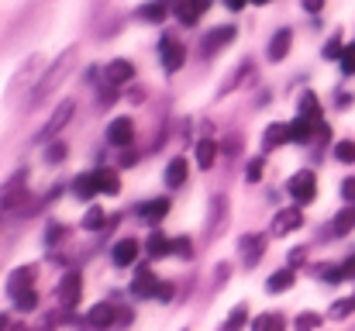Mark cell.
Returning <instances> with one entry per match:
<instances>
[{"instance_id":"42","label":"cell","mask_w":355,"mask_h":331,"mask_svg":"<svg viewBox=\"0 0 355 331\" xmlns=\"http://www.w3.org/2000/svg\"><path fill=\"white\" fill-rule=\"evenodd\" d=\"M321 273H324L328 283H342V280H345V266H342V262H338V266H324Z\"/></svg>"},{"instance_id":"6","label":"cell","mask_w":355,"mask_h":331,"mask_svg":"<svg viewBox=\"0 0 355 331\" xmlns=\"http://www.w3.org/2000/svg\"><path fill=\"white\" fill-rule=\"evenodd\" d=\"M24 183H28V169H17L3 187H0V207H14L24 197Z\"/></svg>"},{"instance_id":"47","label":"cell","mask_w":355,"mask_h":331,"mask_svg":"<svg viewBox=\"0 0 355 331\" xmlns=\"http://www.w3.org/2000/svg\"><path fill=\"white\" fill-rule=\"evenodd\" d=\"M342 266H345V280H355V255L352 259H345Z\"/></svg>"},{"instance_id":"4","label":"cell","mask_w":355,"mask_h":331,"mask_svg":"<svg viewBox=\"0 0 355 331\" xmlns=\"http://www.w3.org/2000/svg\"><path fill=\"white\" fill-rule=\"evenodd\" d=\"M80 300H83V276H80L76 269H69V273L59 280V304H62L66 311H73V307H80Z\"/></svg>"},{"instance_id":"45","label":"cell","mask_w":355,"mask_h":331,"mask_svg":"<svg viewBox=\"0 0 355 331\" xmlns=\"http://www.w3.org/2000/svg\"><path fill=\"white\" fill-rule=\"evenodd\" d=\"M173 297H176V287H173V283H159L155 300H162V304H166V300H173Z\"/></svg>"},{"instance_id":"15","label":"cell","mask_w":355,"mask_h":331,"mask_svg":"<svg viewBox=\"0 0 355 331\" xmlns=\"http://www.w3.org/2000/svg\"><path fill=\"white\" fill-rule=\"evenodd\" d=\"M138 214H141V221L145 224H159V221H166V214H169V197H155V201H145L141 207H138Z\"/></svg>"},{"instance_id":"24","label":"cell","mask_w":355,"mask_h":331,"mask_svg":"<svg viewBox=\"0 0 355 331\" xmlns=\"http://www.w3.org/2000/svg\"><path fill=\"white\" fill-rule=\"evenodd\" d=\"M162 180H166V187H169V190L183 187V183H187V159H173V162L166 166Z\"/></svg>"},{"instance_id":"40","label":"cell","mask_w":355,"mask_h":331,"mask_svg":"<svg viewBox=\"0 0 355 331\" xmlns=\"http://www.w3.org/2000/svg\"><path fill=\"white\" fill-rule=\"evenodd\" d=\"M173 248H176V255H180V259H190V255H193V241H190L187 235H180V238L173 241Z\"/></svg>"},{"instance_id":"23","label":"cell","mask_w":355,"mask_h":331,"mask_svg":"<svg viewBox=\"0 0 355 331\" xmlns=\"http://www.w3.org/2000/svg\"><path fill=\"white\" fill-rule=\"evenodd\" d=\"M293 283H297V273H293V269H276V273L266 280V290H269V294H286Z\"/></svg>"},{"instance_id":"13","label":"cell","mask_w":355,"mask_h":331,"mask_svg":"<svg viewBox=\"0 0 355 331\" xmlns=\"http://www.w3.org/2000/svg\"><path fill=\"white\" fill-rule=\"evenodd\" d=\"M183 56H187V49L180 45V42H162V69L173 76V73H180L183 69Z\"/></svg>"},{"instance_id":"1","label":"cell","mask_w":355,"mask_h":331,"mask_svg":"<svg viewBox=\"0 0 355 331\" xmlns=\"http://www.w3.org/2000/svg\"><path fill=\"white\" fill-rule=\"evenodd\" d=\"M73 66H76V49H66L59 59H52L45 69H42V76H38V83H35V90L28 94V108H38V104H45L59 87H62V80L73 73Z\"/></svg>"},{"instance_id":"8","label":"cell","mask_w":355,"mask_h":331,"mask_svg":"<svg viewBox=\"0 0 355 331\" xmlns=\"http://www.w3.org/2000/svg\"><path fill=\"white\" fill-rule=\"evenodd\" d=\"M235 38H238L235 24H221V28H214V31H207V35H204V52H207V56H214L218 49L232 45Z\"/></svg>"},{"instance_id":"36","label":"cell","mask_w":355,"mask_h":331,"mask_svg":"<svg viewBox=\"0 0 355 331\" xmlns=\"http://www.w3.org/2000/svg\"><path fill=\"white\" fill-rule=\"evenodd\" d=\"M338 66H342V73H345V76H355V42L352 45H345V52H342Z\"/></svg>"},{"instance_id":"26","label":"cell","mask_w":355,"mask_h":331,"mask_svg":"<svg viewBox=\"0 0 355 331\" xmlns=\"http://www.w3.org/2000/svg\"><path fill=\"white\" fill-rule=\"evenodd\" d=\"M169 248H173V241H169L162 231H152V235H148V241H145V252H148L152 259H162V255H169Z\"/></svg>"},{"instance_id":"9","label":"cell","mask_w":355,"mask_h":331,"mask_svg":"<svg viewBox=\"0 0 355 331\" xmlns=\"http://www.w3.org/2000/svg\"><path fill=\"white\" fill-rule=\"evenodd\" d=\"M35 276H38V269H35V266H17V269L10 273V280H7V294H10V297H17V294L31 290V287H35Z\"/></svg>"},{"instance_id":"43","label":"cell","mask_w":355,"mask_h":331,"mask_svg":"<svg viewBox=\"0 0 355 331\" xmlns=\"http://www.w3.org/2000/svg\"><path fill=\"white\" fill-rule=\"evenodd\" d=\"M262 166H266L262 159L248 162V169H245V180H248V183H259V180H262Z\"/></svg>"},{"instance_id":"32","label":"cell","mask_w":355,"mask_h":331,"mask_svg":"<svg viewBox=\"0 0 355 331\" xmlns=\"http://www.w3.org/2000/svg\"><path fill=\"white\" fill-rule=\"evenodd\" d=\"M14 304H17V311H24V314H28V311H35V307H38V290L31 287V290L17 294V297H14Z\"/></svg>"},{"instance_id":"18","label":"cell","mask_w":355,"mask_h":331,"mask_svg":"<svg viewBox=\"0 0 355 331\" xmlns=\"http://www.w3.org/2000/svg\"><path fill=\"white\" fill-rule=\"evenodd\" d=\"M290 142V124H283V121H272L266 131H262V145L266 148H279V145H286Z\"/></svg>"},{"instance_id":"16","label":"cell","mask_w":355,"mask_h":331,"mask_svg":"<svg viewBox=\"0 0 355 331\" xmlns=\"http://www.w3.org/2000/svg\"><path fill=\"white\" fill-rule=\"evenodd\" d=\"M131 80H135V62H128V59H114V62H107V83L124 87V83H131Z\"/></svg>"},{"instance_id":"48","label":"cell","mask_w":355,"mask_h":331,"mask_svg":"<svg viewBox=\"0 0 355 331\" xmlns=\"http://www.w3.org/2000/svg\"><path fill=\"white\" fill-rule=\"evenodd\" d=\"M245 3H248V0H225L228 10H245Z\"/></svg>"},{"instance_id":"30","label":"cell","mask_w":355,"mask_h":331,"mask_svg":"<svg viewBox=\"0 0 355 331\" xmlns=\"http://www.w3.org/2000/svg\"><path fill=\"white\" fill-rule=\"evenodd\" d=\"M300 114L311 117V121H321V101H318V94L307 90V94L300 97Z\"/></svg>"},{"instance_id":"49","label":"cell","mask_w":355,"mask_h":331,"mask_svg":"<svg viewBox=\"0 0 355 331\" xmlns=\"http://www.w3.org/2000/svg\"><path fill=\"white\" fill-rule=\"evenodd\" d=\"M0 331H10V318L7 314H0Z\"/></svg>"},{"instance_id":"14","label":"cell","mask_w":355,"mask_h":331,"mask_svg":"<svg viewBox=\"0 0 355 331\" xmlns=\"http://www.w3.org/2000/svg\"><path fill=\"white\" fill-rule=\"evenodd\" d=\"M207 7H211V0H176V17L183 24H197L200 14H207Z\"/></svg>"},{"instance_id":"12","label":"cell","mask_w":355,"mask_h":331,"mask_svg":"<svg viewBox=\"0 0 355 331\" xmlns=\"http://www.w3.org/2000/svg\"><path fill=\"white\" fill-rule=\"evenodd\" d=\"M290 45H293V28H279V31L269 38V49H266L269 62H279V59L290 52Z\"/></svg>"},{"instance_id":"44","label":"cell","mask_w":355,"mask_h":331,"mask_svg":"<svg viewBox=\"0 0 355 331\" xmlns=\"http://www.w3.org/2000/svg\"><path fill=\"white\" fill-rule=\"evenodd\" d=\"M342 201H345V204H355V176H345V180H342Z\"/></svg>"},{"instance_id":"46","label":"cell","mask_w":355,"mask_h":331,"mask_svg":"<svg viewBox=\"0 0 355 331\" xmlns=\"http://www.w3.org/2000/svg\"><path fill=\"white\" fill-rule=\"evenodd\" d=\"M300 3H304L307 14H321V10H324V0H300Z\"/></svg>"},{"instance_id":"11","label":"cell","mask_w":355,"mask_h":331,"mask_svg":"<svg viewBox=\"0 0 355 331\" xmlns=\"http://www.w3.org/2000/svg\"><path fill=\"white\" fill-rule=\"evenodd\" d=\"M38 69H42V59H38V56H31V59H28V62H24L21 69H17V76H14V83L7 87V97H14V94H21V90H24V87H28V83H31V80L38 76Z\"/></svg>"},{"instance_id":"2","label":"cell","mask_w":355,"mask_h":331,"mask_svg":"<svg viewBox=\"0 0 355 331\" xmlns=\"http://www.w3.org/2000/svg\"><path fill=\"white\" fill-rule=\"evenodd\" d=\"M73 114H76V101H73V97H66L62 104H55V110L49 114V121H45V124L35 131V142H38V145H49V142H55V138L62 135V128L73 121Z\"/></svg>"},{"instance_id":"38","label":"cell","mask_w":355,"mask_h":331,"mask_svg":"<svg viewBox=\"0 0 355 331\" xmlns=\"http://www.w3.org/2000/svg\"><path fill=\"white\" fill-rule=\"evenodd\" d=\"M221 214H225V201H221V194H214V197H211V231H218Z\"/></svg>"},{"instance_id":"22","label":"cell","mask_w":355,"mask_h":331,"mask_svg":"<svg viewBox=\"0 0 355 331\" xmlns=\"http://www.w3.org/2000/svg\"><path fill=\"white\" fill-rule=\"evenodd\" d=\"M193 159H197V166H200V169H214L218 145H214L211 138H200V142H197V148H193Z\"/></svg>"},{"instance_id":"29","label":"cell","mask_w":355,"mask_h":331,"mask_svg":"<svg viewBox=\"0 0 355 331\" xmlns=\"http://www.w3.org/2000/svg\"><path fill=\"white\" fill-rule=\"evenodd\" d=\"M141 21H152V24H159V21H166V14H169V7L162 3V0H155V3H145L141 10Z\"/></svg>"},{"instance_id":"5","label":"cell","mask_w":355,"mask_h":331,"mask_svg":"<svg viewBox=\"0 0 355 331\" xmlns=\"http://www.w3.org/2000/svg\"><path fill=\"white\" fill-rule=\"evenodd\" d=\"M155 290H159V276H155L148 266H138V273H135V280H131V297L145 300V297H155Z\"/></svg>"},{"instance_id":"21","label":"cell","mask_w":355,"mask_h":331,"mask_svg":"<svg viewBox=\"0 0 355 331\" xmlns=\"http://www.w3.org/2000/svg\"><path fill=\"white\" fill-rule=\"evenodd\" d=\"M101 190H97V173H80L76 180H73V197H80V201H90V197H97Z\"/></svg>"},{"instance_id":"10","label":"cell","mask_w":355,"mask_h":331,"mask_svg":"<svg viewBox=\"0 0 355 331\" xmlns=\"http://www.w3.org/2000/svg\"><path fill=\"white\" fill-rule=\"evenodd\" d=\"M300 224H304L300 204H297V207H286V211H279V214L272 218V235H290V231H297Z\"/></svg>"},{"instance_id":"20","label":"cell","mask_w":355,"mask_h":331,"mask_svg":"<svg viewBox=\"0 0 355 331\" xmlns=\"http://www.w3.org/2000/svg\"><path fill=\"white\" fill-rule=\"evenodd\" d=\"M111 259H114V266H131L138 259V241L135 238H121L118 245L111 248Z\"/></svg>"},{"instance_id":"17","label":"cell","mask_w":355,"mask_h":331,"mask_svg":"<svg viewBox=\"0 0 355 331\" xmlns=\"http://www.w3.org/2000/svg\"><path fill=\"white\" fill-rule=\"evenodd\" d=\"M318 124H321V121H311V117L297 114V121H290V142H297V145H307Z\"/></svg>"},{"instance_id":"39","label":"cell","mask_w":355,"mask_h":331,"mask_svg":"<svg viewBox=\"0 0 355 331\" xmlns=\"http://www.w3.org/2000/svg\"><path fill=\"white\" fill-rule=\"evenodd\" d=\"M352 311H355V297H349V300H338V304L331 307V318H335V321H342V318H349Z\"/></svg>"},{"instance_id":"27","label":"cell","mask_w":355,"mask_h":331,"mask_svg":"<svg viewBox=\"0 0 355 331\" xmlns=\"http://www.w3.org/2000/svg\"><path fill=\"white\" fill-rule=\"evenodd\" d=\"M66 155H69V145L62 138H55V142L45 145V166H59V162H66Z\"/></svg>"},{"instance_id":"19","label":"cell","mask_w":355,"mask_h":331,"mask_svg":"<svg viewBox=\"0 0 355 331\" xmlns=\"http://www.w3.org/2000/svg\"><path fill=\"white\" fill-rule=\"evenodd\" d=\"M87 321H90L94 328H111V325L118 321V311H114V304H94L90 314H87Z\"/></svg>"},{"instance_id":"33","label":"cell","mask_w":355,"mask_h":331,"mask_svg":"<svg viewBox=\"0 0 355 331\" xmlns=\"http://www.w3.org/2000/svg\"><path fill=\"white\" fill-rule=\"evenodd\" d=\"M245 321H248V307H235V311L228 314V321H225V328L221 331H241L245 328Z\"/></svg>"},{"instance_id":"37","label":"cell","mask_w":355,"mask_h":331,"mask_svg":"<svg viewBox=\"0 0 355 331\" xmlns=\"http://www.w3.org/2000/svg\"><path fill=\"white\" fill-rule=\"evenodd\" d=\"M352 228H355V211H342L335 218V235H349Z\"/></svg>"},{"instance_id":"31","label":"cell","mask_w":355,"mask_h":331,"mask_svg":"<svg viewBox=\"0 0 355 331\" xmlns=\"http://www.w3.org/2000/svg\"><path fill=\"white\" fill-rule=\"evenodd\" d=\"M335 159H338V162H345V166H352L355 162V142L352 138H342V142L335 145Z\"/></svg>"},{"instance_id":"3","label":"cell","mask_w":355,"mask_h":331,"mask_svg":"<svg viewBox=\"0 0 355 331\" xmlns=\"http://www.w3.org/2000/svg\"><path fill=\"white\" fill-rule=\"evenodd\" d=\"M286 194L304 207V204H314V197H318V176L311 173V169H300V173H293L290 176V183H286Z\"/></svg>"},{"instance_id":"28","label":"cell","mask_w":355,"mask_h":331,"mask_svg":"<svg viewBox=\"0 0 355 331\" xmlns=\"http://www.w3.org/2000/svg\"><path fill=\"white\" fill-rule=\"evenodd\" d=\"M104 224H107V214H104L97 204H94V207H87V214H83V221H80V228H83V231H101Z\"/></svg>"},{"instance_id":"51","label":"cell","mask_w":355,"mask_h":331,"mask_svg":"<svg viewBox=\"0 0 355 331\" xmlns=\"http://www.w3.org/2000/svg\"><path fill=\"white\" fill-rule=\"evenodd\" d=\"M10 331H28L24 325H10Z\"/></svg>"},{"instance_id":"35","label":"cell","mask_w":355,"mask_h":331,"mask_svg":"<svg viewBox=\"0 0 355 331\" xmlns=\"http://www.w3.org/2000/svg\"><path fill=\"white\" fill-rule=\"evenodd\" d=\"M62 238H66V231H62V224H59V221H52V224L45 228V248H55V245H59Z\"/></svg>"},{"instance_id":"34","label":"cell","mask_w":355,"mask_h":331,"mask_svg":"<svg viewBox=\"0 0 355 331\" xmlns=\"http://www.w3.org/2000/svg\"><path fill=\"white\" fill-rule=\"evenodd\" d=\"M293 325H297V331H318V328H321V314H314V311H304V314H300Z\"/></svg>"},{"instance_id":"41","label":"cell","mask_w":355,"mask_h":331,"mask_svg":"<svg viewBox=\"0 0 355 331\" xmlns=\"http://www.w3.org/2000/svg\"><path fill=\"white\" fill-rule=\"evenodd\" d=\"M342 52H345V45H342V38L335 35V38L324 45V59H342Z\"/></svg>"},{"instance_id":"25","label":"cell","mask_w":355,"mask_h":331,"mask_svg":"<svg viewBox=\"0 0 355 331\" xmlns=\"http://www.w3.org/2000/svg\"><path fill=\"white\" fill-rule=\"evenodd\" d=\"M97 190L104 197H118L121 194V176L114 169H97Z\"/></svg>"},{"instance_id":"50","label":"cell","mask_w":355,"mask_h":331,"mask_svg":"<svg viewBox=\"0 0 355 331\" xmlns=\"http://www.w3.org/2000/svg\"><path fill=\"white\" fill-rule=\"evenodd\" d=\"M248 3H255V7H266V3H272V0H248Z\"/></svg>"},{"instance_id":"7","label":"cell","mask_w":355,"mask_h":331,"mask_svg":"<svg viewBox=\"0 0 355 331\" xmlns=\"http://www.w3.org/2000/svg\"><path fill=\"white\" fill-rule=\"evenodd\" d=\"M107 142L118 145V148H128V145L135 142V121H131V117H114V121L107 124Z\"/></svg>"}]
</instances>
